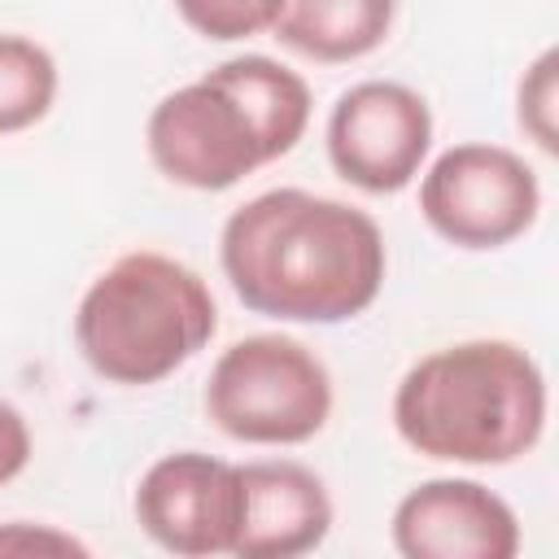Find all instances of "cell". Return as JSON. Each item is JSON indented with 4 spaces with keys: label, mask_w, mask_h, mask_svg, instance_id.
Listing matches in <instances>:
<instances>
[{
    "label": "cell",
    "mask_w": 559,
    "mask_h": 559,
    "mask_svg": "<svg viewBox=\"0 0 559 559\" xmlns=\"http://www.w3.org/2000/svg\"><path fill=\"white\" fill-rule=\"evenodd\" d=\"M218 258L231 293L253 314L284 323H345L384 284L376 218L306 188H271L231 210Z\"/></svg>",
    "instance_id": "cell-1"
},
{
    "label": "cell",
    "mask_w": 559,
    "mask_h": 559,
    "mask_svg": "<svg viewBox=\"0 0 559 559\" xmlns=\"http://www.w3.org/2000/svg\"><path fill=\"white\" fill-rule=\"evenodd\" d=\"M310 122V87L297 70L245 52L162 96L148 114L153 166L197 192H223L297 148Z\"/></svg>",
    "instance_id": "cell-2"
},
{
    "label": "cell",
    "mask_w": 559,
    "mask_h": 559,
    "mask_svg": "<svg viewBox=\"0 0 559 559\" xmlns=\"http://www.w3.org/2000/svg\"><path fill=\"white\" fill-rule=\"evenodd\" d=\"M393 428L424 459L498 467L542 441L546 376L511 341H459L424 354L393 393Z\"/></svg>",
    "instance_id": "cell-3"
},
{
    "label": "cell",
    "mask_w": 559,
    "mask_h": 559,
    "mask_svg": "<svg viewBox=\"0 0 559 559\" xmlns=\"http://www.w3.org/2000/svg\"><path fill=\"white\" fill-rule=\"evenodd\" d=\"M218 328L205 280L157 249L122 253L74 310V341L109 384H157L205 349Z\"/></svg>",
    "instance_id": "cell-4"
},
{
    "label": "cell",
    "mask_w": 559,
    "mask_h": 559,
    "mask_svg": "<svg viewBox=\"0 0 559 559\" xmlns=\"http://www.w3.org/2000/svg\"><path fill=\"white\" fill-rule=\"evenodd\" d=\"M205 415L231 441L301 445L332 415V376L310 345L258 332L231 341L210 367Z\"/></svg>",
    "instance_id": "cell-5"
},
{
    "label": "cell",
    "mask_w": 559,
    "mask_h": 559,
    "mask_svg": "<svg viewBox=\"0 0 559 559\" xmlns=\"http://www.w3.org/2000/svg\"><path fill=\"white\" fill-rule=\"evenodd\" d=\"M419 210L459 249H502L533 227L542 188L520 153L502 144H454L428 166Z\"/></svg>",
    "instance_id": "cell-6"
},
{
    "label": "cell",
    "mask_w": 559,
    "mask_h": 559,
    "mask_svg": "<svg viewBox=\"0 0 559 559\" xmlns=\"http://www.w3.org/2000/svg\"><path fill=\"white\" fill-rule=\"evenodd\" d=\"M432 144L428 100L393 79H367L341 92L328 118V157L336 175L371 197L402 192Z\"/></svg>",
    "instance_id": "cell-7"
},
{
    "label": "cell",
    "mask_w": 559,
    "mask_h": 559,
    "mask_svg": "<svg viewBox=\"0 0 559 559\" xmlns=\"http://www.w3.org/2000/svg\"><path fill=\"white\" fill-rule=\"evenodd\" d=\"M140 528L170 555H231L245 520V480L236 463L201 450L157 459L135 489Z\"/></svg>",
    "instance_id": "cell-8"
},
{
    "label": "cell",
    "mask_w": 559,
    "mask_h": 559,
    "mask_svg": "<svg viewBox=\"0 0 559 559\" xmlns=\"http://www.w3.org/2000/svg\"><path fill=\"white\" fill-rule=\"evenodd\" d=\"M393 546L406 559H511L520 550V520L480 480L441 476L397 502Z\"/></svg>",
    "instance_id": "cell-9"
},
{
    "label": "cell",
    "mask_w": 559,
    "mask_h": 559,
    "mask_svg": "<svg viewBox=\"0 0 559 559\" xmlns=\"http://www.w3.org/2000/svg\"><path fill=\"white\" fill-rule=\"evenodd\" d=\"M240 480H245V520L231 555L293 559L328 537L332 498L310 467L293 459H262V463H245Z\"/></svg>",
    "instance_id": "cell-10"
},
{
    "label": "cell",
    "mask_w": 559,
    "mask_h": 559,
    "mask_svg": "<svg viewBox=\"0 0 559 559\" xmlns=\"http://www.w3.org/2000/svg\"><path fill=\"white\" fill-rule=\"evenodd\" d=\"M397 0H284L275 39L310 61H358L376 52L393 26Z\"/></svg>",
    "instance_id": "cell-11"
},
{
    "label": "cell",
    "mask_w": 559,
    "mask_h": 559,
    "mask_svg": "<svg viewBox=\"0 0 559 559\" xmlns=\"http://www.w3.org/2000/svg\"><path fill=\"white\" fill-rule=\"evenodd\" d=\"M57 96V61L26 35H0V135L35 127Z\"/></svg>",
    "instance_id": "cell-12"
},
{
    "label": "cell",
    "mask_w": 559,
    "mask_h": 559,
    "mask_svg": "<svg viewBox=\"0 0 559 559\" xmlns=\"http://www.w3.org/2000/svg\"><path fill=\"white\" fill-rule=\"evenodd\" d=\"M175 9L197 35L214 44H231L271 31L284 0H175Z\"/></svg>",
    "instance_id": "cell-13"
},
{
    "label": "cell",
    "mask_w": 559,
    "mask_h": 559,
    "mask_svg": "<svg viewBox=\"0 0 559 559\" xmlns=\"http://www.w3.org/2000/svg\"><path fill=\"white\" fill-rule=\"evenodd\" d=\"M520 127L546 148L555 153V52H542L533 61V70L520 83Z\"/></svg>",
    "instance_id": "cell-14"
},
{
    "label": "cell",
    "mask_w": 559,
    "mask_h": 559,
    "mask_svg": "<svg viewBox=\"0 0 559 559\" xmlns=\"http://www.w3.org/2000/svg\"><path fill=\"white\" fill-rule=\"evenodd\" d=\"M31 463V428L13 402L0 397V485H9Z\"/></svg>",
    "instance_id": "cell-15"
},
{
    "label": "cell",
    "mask_w": 559,
    "mask_h": 559,
    "mask_svg": "<svg viewBox=\"0 0 559 559\" xmlns=\"http://www.w3.org/2000/svg\"><path fill=\"white\" fill-rule=\"evenodd\" d=\"M9 550H61V555H87V546L83 542H74L70 533H57V528H31V524H9V528H0V555H9Z\"/></svg>",
    "instance_id": "cell-16"
}]
</instances>
